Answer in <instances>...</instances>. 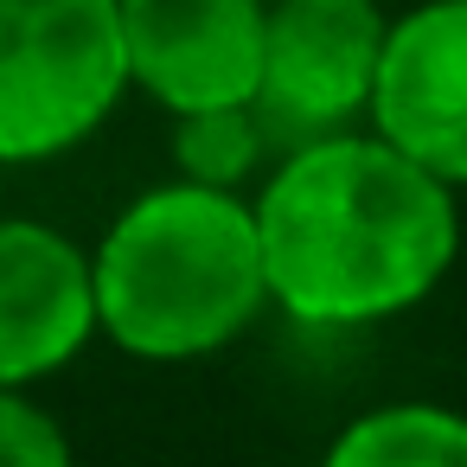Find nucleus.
<instances>
[{
  "label": "nucleus",
  "instance_id": "f257e3e1",
  "mask_svg": "<svg viewBox=\"0 0 467 467\" xmlns=\"http://www.w3.org/2000/svg\"><path fill=\"white\" fill-rule=\"evenodd\" d=\"M250 205L269 307L314 333H365L422 307L461 256V192L371 129L282 148Z\"/></svg>",
  "mask_w": 467,
  "mask_h": 467
},
{
  "label": "nucleus",
  "instance_id": "f03ea898",
  "mask_svg": "<svg viewBox=\"0 0 467 467\" xmlns=\"http://www.w3.org/2000/svg\"><path fill=\"white\" fill-rule=\"evenodd\" d=\"M97 339L141 365H192L237 346L269 314L263 231L250 192L161 180L90 244Z\"/></svg>",
  "mask_w": 467,
  "mask_h": 467
},
{
  "label": "nucleus",
  "instance_id": "7ed1b4c3",
  "mask_svg": "<svg viewBox=\"0 0 467 467\" xmlns=\"http://www.w3.org/2000/svg\"><path fill=\"white\" fill-rule=\"evenodd\" d=\"M122 97V0H0V167L78 154Z\"/></svg>",
  "mask_w": 467,
  "mask_h": 467
},
{
  "label": "nucleus",
  "instance_id": "20e7f679",
  "mask_svg": "<svg viewBox=\"0 0 467 467\" xmlns=\"http://www.w3.org/2000/svg\"><path fill=\"white\" fill-rule=\"evenodd\" d=\"M390 14L378 0H269L256 116L282 148L365 129Z\"/></svg>",
  "mask_w": 467,
  "mask_h": 467
},
{
  "label": "nucleus",
  "instance_id": "39448f33",
  "mask_svg": "<svg viewBox=\"0 0 467 467\" xmlns=\"http://www.w3.org/2000/svg\"><path fill=\"white\" fill-rule=\"evenodd\" d=\"M269 0H122V65L167 116L256 103Z\"/></svg>",
  "mask_w": 467,
  "mask_h": 467
},
{
  "label": "nucleus",
  "instance_id": "423d86ee",
  "mask_svg": "<svg viewBox=\"0 0 467 467\" xmlns=\"http://www.w3.org/2000/svg\"><path fill=\"white\" fill-rule=\"evenodd\" d=\"M365 129L384 135L403 161H416L441 186L467 192V7L461 0H416L410 14L390 20Z\"/></svg>",
  "mask_w": 467,
  "mask_h": 467
},
{
  "label": "nucleus",
  "instance_id": "0eeeda50",
  "mask_svg": "<svg viewBox=\"0 0 467 467\" xmlns=\"http://www.w3.org/2000/svg\"><path fill=\"white\" fill-rule=\"evenodd\" d=\"M90 339V250L46 218H0V390H39Z\"/></svg>",
  "mask_w": 467,
  "mask_h": 467
},
{
  "label": "nucleus",
  "instance_id": "6e6552de",
  "mask_svg": "<svg viewBox=\"0 0 467 467\" xmlns=\"http://www.w3.org/2000/svg\"><path fill=\"white\" fill-rule=\"evenodd\" d=\"M320 467H467V410L435 397L371 403L333 429Z\"/></svg>",
  "mask_w": 467,
  "mask_h": 467
},
{
  "label": "nucleus",
  "instance_id": "1a4fd4ad",
  "mask_svg": "<svg viewBox=\"0 0 467 467\" xmlns=\"http://www.w3.org/2000/svg\"><path fill=\"white\" fill-rule=\"evenodd\" d=\"M269 161H275V141H269L256 103L173 116V180L218 186V192H256Z\"/></svg>",
  "mask_w": 467,
  "mask_h": 467
},
{
  "label": "nucleus",
  "instance_id": "9d476101",
  "mask_svg": "<svg viewBox=\"0 0 467 467\" xmlns=\"http://www.w3.org/2000/svg\"><path fill=\"white\" fill-rule=\"evenodd\" d=\"M0 467H78L65 422L33 390H0Z\"/></svg>",
  "mask_w": 467,
  "mask_h": 467
},
{
  "label": "nucleus",
  "instance_id": "9b49d317",
  "mask_svg": "<svg viewBox=\"0 0 467 467\" xmlns=\"http://www.w3.org/2000/svg\"><path fill=\"white\" fill-rule=\"evenodd\" d=\"M461 7H467V0H461Z\"/></svg>",
  "mask_w": 467,
  "mask_h": 467
}]
</instances>
